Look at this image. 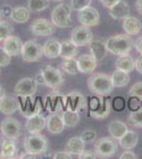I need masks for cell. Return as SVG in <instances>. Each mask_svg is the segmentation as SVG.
Wrapping results in <instances>:
<instances>
[{
    "mask_svg": "<svg viewBox=\"0 0 142 159\" xmlns=\"http://www.w3.org/2000/svg\"><path fill=\"white\" fill-rule=\"evenodd\" d=\"M88 89L95 96L107 97L113 90V84L112 76L106 73H94L87 81Z\"/></svg>",
    "mask_w": 142,
    "mask_h": 159,
    "instance_id": "1",
    "label": "cell"
},
{
    "mask_svg": "<svg viewBox=\"0 0 142 159\" xmlns=\"http://www.w3.org/2000/svg\"><path fill=\"white\" fill-rule=\"evenodd\" d=\"M107 51L113 55L128 54L134 47V42L131 35L128 34H117L110 36L105 42Z\"/></svg>",
    "mask_w": 142,
    "mask_h": 159,
    "instance_id": "2",
    "label": "cell"
},
{
    "mask_svg": "<svg viewBox=\"0 0 142 159\" xmlns=\"http://www.w3.org/2000/svg\"><path fill=\"white\" fill-rule=\"evenodd\" d=\"M110 100L104 96H94L89 100V116L94 119H105L110 114Z\"/></svg>",
    "mask_w": 142,
    "mask_h": 159,
    "instance_id": "3",
    "label": "cell"
},
{
    "mask_svg": "<svg viewBox=\"0 0 142 159\" xmlns=\"http://www.w3.org/2000/svg\"><path fill=\"white\" fill-rule=\"evenodd\" d=\"M72 7L67 3H61L56 6L51 13V22L56 28L65 29L72 25Z\"/></svg>",
    "mask_w": 142,
    "mask_h": 159,
    "instance_id": "4",
    "label": "cell"
},
{
    "mask_svg": "<svg viewBox=\"0 0 142 159\" xmlns=\"http://www.w3.org/2000/svg\"><path fill=\"white\" fill-rule=\"evenodd\" d=\"M24 148L25 152L33 155H43L48 148V140L46 136L38 134H31L24 140Z\"/></svg>",
    "mask_w": 142,
    "mask_h": 159,
    "instance_id": "5",
    "label": "cell"
},
{
    "mask_svg": "<svg viewBox=\"0 0 142 159\" xmlns=\"http://www.w3.org/2000/svg\"><path fill=\"white\" fill-rule=\"evenodd\" d=\"M21 58L24 61L27 63H36L40 61V58L44 56L43 45L37 43L35 39L27 40L22 43L21 52H20Z\"/></svg>",
    "mask_w": 142,
    "mask_h": 159,
    "instance_id": "6",
    "label": "cell"
},
{
    "mask_svg": "<svg viewBox=\"0 0 142 159\" xmlns=\"http://www.w3.org/2000/svg\"><path fill=\"white\" fill-rule=\"evenodd\" d=\"M44 79V85L51 89H58L64 84V75L59 69L53 67V66H46L40 71Z\"/></svg>",
    "mask_w": 142,
    "mask_h": 159,
    "instance_id": "7",
    "label": "cell"
},
{
    "mask_svg": "<svg viewBox=\"0 0 142 159\" xmlns=\"http://www.w3.org/2000/svg\"><path fill=\"white\" fill-rule=\"evenodd\" d=\"M94 153L100 158H110L118 151L117 143L112 137H102L94 141Z\"/></svg>",
    "mask_w": 142,
    "mask_h": 159,
    "instance_id": "8",
    "label": "cell"
},
{
    "mask_svg": "<svg viewBox=\"0 0 142 159\" xmlns=\"http://www.w3.org/2000/svg\"><path fill=\"white\" fill-rule=\"evenodd\" d=\"M87 107V101L84 94L80 91H71L68 94H64L63 108L64 110L80 112Z\"/></svg>",
    "mask_w": 142,
    "mask_h": 159,
    "instance_id": "9",
    "label": "cell"
},
{
    "mask_svg": "<svg viewBox=\"0 0 142 159\" xmlns=\"http://www.w3.org/2000/svg\"><path fill=\"white\" fill-rule=\"evenodd\" d=\"M19 101V110L21 116L25 118H31L32 116L39 114L42 110V103L38 99H34V96L31 97H18Z\"/></svg>",
    "mask_w": 142,
    "mask_h": 159,
    "instance_id": "10",
    "label": "cell"
},
{
    "mask_svg": "<svg viewBox=\"0 0 142 159\" xmlns=\"http://www.w3.org/2000/svg\"><path fill=\"white\" fill-rule=\"evenodd\" d=\"M0 130L4 138L17 140L21 136V124L15 118L7 117L4 120H2Z\"/></svg>",
    "mask_w": 142,
    "mask_h": 159,
    "instance_id": "11",
    "label": "cell"
},
{
    "mask_svg": "<svg viewBox=\"0 0 142 159\" xmlns=\"http://www.w3.org/2000/svg\"><path fill=\"white\" fill-rule=\"evenodd\" d=\"M70 40L77 47H85L94 40V34L88 27L81 25L71 31Z\"/></svg>",
    "mask_w": 142,
    "mask_h": 159,
    "instance_id": "12",
    "label": "cell"
},
{
    "mask_svg": "<svg viewBox=\"0 0 142 159\" xmlns=\"http://www.w3.org/2000/svg\"><path fill=\"white\" fill-rule=\"evenodd\" d=\"M38 84L36 83L35 79L32 78H24L17 82L14 87V93L17 97H31L34 96L37 91Z\"/></svg>",
    "mask_w": 142,
    "mask_h": 159,
    "instance_id": "13",
    "label": "cell"
},
{
    "mask_svg": "<svg viewBox=\"0 0 142 159\" xmlns=\"http://www.w3.org/2000/svg\"><path fill=\"white\" fill-rule=\"evenodd\" d=\"M77 19H79V22L82 25L88 28L95 27V25L100 24V13L95 7L89 6L79 11Z\"/></svg>",
    "mask_w": 142,
    "mask_h": 159,
    "instance_id": "14",
    "label": "cell"
},
{
    "mask_svg": "<svg viewBox=\"0 0 142 159\" xmlns=\"http://www.w3.org/2000/svg\"><path fill=\"white\" fill-rule=\"evenodd\" d=\"M30 30L35 36H51L55 32V25L45 18H36L31 24Z\"/></svg>",
    "mask_w": 142,
    "mask_h": 159,
    "instance_id": "15",
    "label": "cell"
},
{
    "mask_svg": "<svg viewBox=\"0 0 142 159\" xmlns=\"http://www.w3.org/2000/svg\"><path fill=\"white\" fill-rule=\"evenodd\" d=\"M46 125H47V118L40 115L39 112L35 116L28 118L25 122V129L30 134H38L46 129Z\"/></svg>",
    "mask_w": 142,
    "mask_h": 159,
    "instance_id": "16",
    "label": "cell"
},
{
    "mask_svg": "<svg viewBox=\"0 0 142 159\" xmlns=\"http://www.w3.org/2000/svg\"><path fill=\"white\" fill-rule=\"evenodd\" d=\"M46 127H47V130L50 134H61L66 127L65 124H64L62 115L57 114V112H51L47 117V125H46Z\"/></svg>",
    "mask_w": 142,
    "mask_h": 159,
    "instance_id": "17",
    "label": "cell"
},
{
    "mask_svg": "<svg viewBox=\"0 0 142 159\" xmlns=\"http://www.w3.org/2000/svg\"><path fill=\"white\" fill-rule=\"evenodd\" d=\"M63 100L64 94L59 92L56 89H53L51 93L48 94L47 99H46V107L49 112H57L58 109L63 108Z\"/></svg>",
    "mask_w": 142,
    "mask_h": 159,
    "instance_id": "18",
    "label": "cell"
},
{
    "mask_svg": "<svg viewBox=\"0 0 142 159\" xmlns=\"http://www.w3.org/2000/svg\"><path fill=\"white\" fill-rule=\"evenodd\" d=\"M77 67L82 73H92L98 66V61L91 54H83L77 58Z\"/></svg>",
    "mask_w": 142,
    "mask_h": 159,
    "instance_id": "19",
    "label": "cell"
},
{
    "mask_svg": "<svg viewBox=\"0 0 142 159\" xmlns=\"http://www.w3.org/2000/svg\"><path fill=\"white\" fill-rule=\"evenodd\" d=\"M2 48L11 56H17L21 52L22 42L18 36H15V35L12 34L3 40Z\"/></svg>",
    "mask_w": 142,
    "mask_h": 159,
    "instance_id": "20",
    "label": "cell"
},
{
    "mask_svg": "<svg viewBox=\"0 0 142 159\" xmlns=\"http://www.w3.org/2000/svg\"><path fill=\"white\" fill-rule=\"evenodd\" d=\"M44 55L46 57L54 60L61 55V42L56 38H49L43 45Z\"/></svg>",
    "mask_w": 142,
    "mask_h": 159,
    "instance_id": "21",
    "label": "cell"
},
{
    "mask_svg": "<svg viewBox=\"0 0 142 159\" xmlns=\"http://www.w3.org/2000/svg\"><path fill=\"white\" fill-rule=\"evenodd\" d=\"M19 109V104L15 98L11 96H6L0 100V112L6 116H11Z\"/></svg>",
    "mask_w": 142,
    "mask_h": 159,
    "instance_id": "22",
    "label": "cell"
},
{
    "mask_svg": "<svg viewBox=\"0 0 142 159\" xmlns=\"http://www.w3.org/2000/svg\"><path fill=\"white\" fill-rule=\"evenodd\" d=\"M89 51L91 54L98 61H101L106 57L108 51L106 48V43L103 40H92L89 43Z\"/></svg>",
    "mask_w": 142,
    "mask_h": 159,
    "instance_id": "23",
    "label": "cell"
},
{
    "mask_svg": "<svg viewBox=\"0 0 142 159\" xmlns=\"http://www.w3.org/2000/svg\"><path fill=\"white\" fill-rule=\"evenodd\" d=\"M131 13V7L123 0H120L116 6L109 9V15L110 17L116 20L124 19L127 16H130Z\"/></svg>",
    "mask_w": 142,
    "mask_h": 159,
    "instance_id": "24",
    "label": "cell"
},
{
    "mask_svg": "<svg viewBox=\"0 0 142 159\" xmlns=\"http://www.w3.org/2000/svg\"><path fill=\"white\" fill-rule=\"evenodd\" d=\"M122 27L126 34L131 35V36L138 35L142 29V25L140 20L134 16H127L126 18L123 19Z\"/></svg>",
    "mask_w": 142,
    "mask_h": 159,
    "instance_id": "25",
    "label": "cell"
},
{
    "mask_svg": "<svg viewBox=\"0 0 142 159\" xmlns=\"http://www.w3.org/2000/svg\"><path fill=\"white\" fill-rule=\"evenodd\" d=\"M107 129H108V133H109L110 137L113 138L115 140H119L126 132H127L128 127L124 122L120 121V120H113V121L108 123Z\"/></svg>",
    "mask_w": 142,
    "mask_h": 159,
    "instance_id": "26",
    "label": "cell"
},
{
    "mask_svg": "<svg viewBox=\"0 0 142 159\" xmlns=\"http://www.w3.org/2000/svg\"><path fill=\"white\" fill-rule=\"evenodd\" d=\"M85 141L82 139L81 136H74L69 138L66 142V151L71 153L72 155L79 156L83 151H85Z\"/></svg>",
    "mask_w": 142,
    "mask_h": 159,
    "instance_id": "27",
    "label": "cell"
},
{
    "mask_svg": "<svg viewBox=\"0 0 142 159\" xmlns=\"http://www.w3.org/2000/svg\"><path fill=\"white\" fill-rule=\"evenodd\" d=\"M115 66L116 69H118V70L130 73L135 69V61L130 54L119 55L117 61H116Z\"/></svg>",
    "mask_w": 142,
    "mask_h": 159,
    "instance_id": "28",
    "label": "cell"
},
{
    "mask_svg": "<svg viewBox=\"0 0 142 159\" xmlns=\"http://www.w3.org/2000/svg\"><path fill=\"white\" fill-rule=\"evenodd\" d=\"M1 148H2V157L4 159H12L17 157V144L15 140L3 138L1 140Z\"/></svg>",
    "mask_w": 142,
    "mask_h": 159,
    "instance_id": "29",
    "label": "cell"
},
{
    "mask_svg": "<svg viewBox=\"0 0 142 159\" xmlns=\"http://www.w3.org/2000/svg\"><path fill=\"white\" fill-rule=\"evenodd\" d=\"M138 138H139L138 134H137L135 130L128 129L118 141L121 148H123L124 150H131L138 143Z\"/></svg>",
    "mask_w": 142,
    "mask_h": 159,
    "instance_id": "30",
    "label": "cell"
},
{
    "mask_svg": "<svg viewBox=\"0 0 142 159\" xmlns=\"http://www.w3.org/2000/svg\"><path fill=\"white\" fill-rule=\"evenodd\" d=\"M30 15H31V11L28 7H13L10 18L14 22H16V24H25V22H27L30 19Z\"/></svg>",
    "mask_w": 142,
    "mask_h": 159,
    "instance_id": "31",
    "label": "cell"
},
{
    "mask_svg": "<svg viewBox=\"0 0 142 159\" xmlns=\"http://www.w3.org/2000/svg\"><path fill=\"white\" fill-rule=\"evenodd\" d=\"M79 53L77 46L71 40H64L61 43V55L63 58H74Z\"/></svg>",
    "mask_w": 142,
    "mask_h": 159,
    "instance_id": "32",
    "label": "cell"
},
{
    "mask_svg": "<svg viewBox=\"0 0 142 159\" xmlns=\"http://www.w3.org/2000/svg\"><path fill=\"white\" fill-rule=\"evenodd\" d=\"M110 76H112L113 87H117V88H123V87L127 86L131 80L130 74L127 72L118 70V69L116 71H113V73Z\"/></svg>",
    "mask_w": 142,
    "mask_h": 159,
    "instance_id": "33",
    "label": "cell"
},
{
    "mask_svg": "<svg viewBox=\"0 0 142 159\" xmlns=\"http://www.w3.org/2000/svg\"><path fill=\"white\" fill-rule=\"evenodd\" d=\"M64 124L66 127H74L79 124L81 117L77 111H71V110H64L62 114Z\"/></svg>",
    "mask_w": 142,
    "mask_h": 159,
    "instance_id": "34",
    "label": "cell"
},
{
    "mask_svg": "<svg viewBox=\"0 0 142 159\" xmlns=\"http://www.w3.org/2000/svg\"><path fill=\"white\" fill-rule=\"evenodd\" d=\"M50 7V0H28V9L32 13H39Z\"/></svg>",
    "mask_w": 142,
    "mask_h": 159,
    "instance_id": "35",
    "label": "cell"
},
{
    "mask_svg": "<svg viewBox=\"0 0 142 159\" xmlns=\"http://www.w3.org/2000/svg\"><path fill=\"white\" fill-rule=\"evenodd\" d=\"M62 70H64L66 73L74 75L79 73V67H77V61L74 58H63V61L61 64Z\"/></svg>",
    "mask_w": 142,
    "mask_h": 159,
    "instance_id": "36",
    "label": "cell"
},
{
    "mask_svg": "<svg viewBox=\"0 0 142 159\" xmlns=\"http://www.w3.org/2000/svg\"><path fill=\"white\" fill-rule=\"evenodd\" d=\"M128 123L133 127L142 129V108L134 110L128 116Z\"/></svg>",
    "mask_w": 142,
    "mask_h": 159,
    "instance_id": "37",
    "label": "cell"
},
{
    "mask_svg": "<svg viewBox=\"0 0 142 159\" xmlns=\"http://www.w3.org/2000/svg\"><path fill=\"white\" fill-rule=\"evenodd\" d=\"M13 32H14V28L9 21H7V20L0 21V40L1 42H3L10 35H12Z\"/></svg>",
    "mask_w": 142,
    "mask_h": 159,
    "instance_id": "38",
    "label": "cell"
},
{
    "mask_svg": "<svg viewBox=\"0 0 142 159\" xmlns=\"http://www.w3.org/2000/svg\"><path fill=\"white\" fill-rule=\"evenodd\" d=\"M128 96L131 98L138 99L139 101H142V82H137L131 87Z\"/></svg>",
    "mask_w": 142,
    "mask_h": 159,
    "instance_id": "39",
    "label": "cell"
},
{
    "mask_svg": "<svg viewBox=\"0 0 142 159\" xmlns=\"http://www.w3.org/2000/svg\"><path fill=\"white\" fill-rule=\"evenodd\" d=\"M81 138L85 141V143H91L97 140V132L92 129H87L82 132Z\"/></svg>",
    "mask_w": 142,
    "mask_h": 159,
    "instance_id": "40",
    "label": "cell"
},
{
    "mask_svg": "<svg viewBox=\"0 0 142 159\" xmlns=\"http://www.w3.org/2000/svg\"><path fill=\"white\" fill-rule=\"evenodd\" d=\"M92 0H71V7L73 11H81L91 4Z\"/></svg>",
    "mask_w": 142,
    "mask_h": 159,
    "instance_id": "41",
    "label": "cell"
},
{
    "mask_svg": "<svg viewBox=\"0 0 142 159\" xmlns=\"http://www.w3.org/2000/svg\"><path fill=\"white\" fill-rule=\"evenodd\" d=\"M11 63V55L7 53L3 48L0 47V67H7Z\"/></svg>",
    "mask_w": 142,
    "mask_h": 159,
    "instance_id": "42",
    "label": "cell"
},
{
    "mask_svg": "<svg viewBox=\"0 0 142 159\" xmlns=\"http://www.w3.org/2000/svg\"><path fill=\"white\" fill-rule=\"evenodd\" d=\"M79 158L80 159H95V158H98V156L94 152H91V151H83V152L79 155Z\"/></svg>",
    "mask_w": 142,
    "mask_h": 159,
    "instance_id": "43",
    "label": "cell"
},
{
    "mask_svg": "<svg viewBox=\"0 0 142 159\" xmlns=\"http://www.w3.org/2000/svg\"><path fill=\"white\" fill-rule=\"evenodd\" d=\"M72 154L69 153L68 151H61V152H57L54 154L53 158L55 159H70L72 157Z\"/></svg>",
    "mask_w": 142,
    "mask_h": 159,
    "instance_id": "44",
    "label": "cell"
},
{
    "mask_svg": "<svg viewBox=\"0 0 142 159\" xmlns=\"http://www.w3.org/2000/svg\"><path fill=\"white\" fill-rule=\"evenodd\" d=\"M120 159H136L137 155L134 152H131V150H125L124 152L120 155Z\"/></svg>",
    "mask_w": 142,
    "mask_h": 159,
    "instance_id": "45",
    "label": "cell"
},
{
    "mask_svg": "<svg viewBox=\"0 0 142 159\" xmlns=\"http://www.w3.org/2000/svg\"><path fill=\"white\" fill-rule=\"evenodd\" d=\"M100 1L103 4V7H105L106 9H110L113 6H116L120 0H100Z\"/></svg>",
    "mask_w": 142,
    "mask_h": 159,
    "instance_id": "46",
    "label": "cell"
},
{
    "mask_svg": "<svg viewBox=\"0 0 142 159\" xmlns=\"http://www.w3.org/2000/svg\"><path fill=\"white\" fill-rule=\"evenodd\" d=\"M113 105H115V108L117 109V110H121V109L124 108L125 102H124V100H123V99L117 98V99L115 100V102H113Z\"/></svg>",
    "mask_w": 142,
    "mask_h": 159,
    "instance_id": "47",
    "label": "cell"
},
{
    "mask_svg": "<svg viewBox=\"0 0 142 159\" xmlns=\"http://www.w3.org/2000/svg\"><path fill=\"white\" fill-rule=\"evenodd\" d=\"M134 47H135V49L138 51V53H140L142 55V36L138 37L135 42H134Z\"/></svg>",
    "mask_w": 142,
    "mask_h": 159,
    "instance_id": "48",
    "label": "cell"
},
{
    "mask_svg": "<svg viewBox=\"0 0 142 159\" xmlns=\"http://www.w3.org/2000/svg\"><path fill=\"white\" fill-rule=\"evenodd\" d=\"M135 69L140 74H142V55L141 54L135 60Z\"/></svg>",
    "mask_w": 142,
    "mask_h": 159,
    "instance_id": "49",
    "label": "cell"
},
{
    "mask_svg": "<svg viewBox=\"0 0 142 159\" xmlns=\"http://www.w3.org/2000/svg\"><path fill=\"white\" fill-rule=\"evenodd\" d=\"M12 10H13V7H11L10 6H3V7H2V9H0V11H1V14L2 15L10 17V16H11Z\"/></svg>",
    "mask_w": 142,
    "mask_h": 159,
    "instance_id": "50",
    "label": "cell"
},
{
    "mask_svg": "<svg viewBox=\"0 0 142 159\" xmlns=\"http://www.w3.org/2000/svg\"><path fill=\"white\" fill-rule=\"evenodd\" d=\"M36 157H37L36 155H33V154H30L28 152L22 153V154H20V156H18V158H28V159H32V158H36Z\"/></svg>",
    "mask_w": 142,
    "mask_h": 159,
    "instance_id": "51",
    "label": "cell"
},
{
    "mask_svg": "<svg viewBox=\"0 0 142 159\" xmlns=\"http://www.w3.org/2000/svg\"><path fill=\"white\" fill-rule=\"evenodd\" d=\"M135 7H136L137 12L140 15H142V0H137L135 3Z\"/></svg>",
    "mask_w": 142,
    "mask_h": 159,
    "instance_id": "52",
    "label": "cell"
},
{
    "mask_svg": "<svg viewBox=\"0 0 142 159\" xmlns=\"http://www.w3.org/2000/svg\"><path fill=\"white\" fill-rule=\"evenodd\" d=\"M7 94H6V90H4V88L2 87V85H0V100L2 98H4Z\"/></svg>",
    "mask_w": 142,
    "mask_h": 159,
    "instance_id": "53",
    "label": "cell"
},
{
    "mask_svg": "<svg viewBox=\"0 0 142 159\" xmlns=\"http://www.w3.org/2000/svg\"><path fill=\"white\" fill-rule=\"evenodd\" d=\"M3 158L2 157V148H1V140H0V159Z\"/></svg>",
    "mask_w": 142,
    "mask_h": 159,
    "instance_id": "54",
    "label": "cell"
},
{
    "mask_svg": "<svg viewBox=\"0 0 142 159\" xmlns=\"http://www.w3.org/2000/svg\"><path fill=\"white\" fill-rule=\"evenodd\" d=\"M1 18H2V14H1V11H0V21H1Z\"/></svg>",
    "mask_w": 142,
    "mask_h": 159,
    "instance_id": "55",
    "label": "cell"
},
{
    "mask_svg": "<svg viewBox=\"0 0 142 159\" xmlns=\"http://www.w3.org/2000/svg\"><path fill=\"white\" fill-rule=\"evenodd\" d=\"M52 1H56V2H59V1H64V0H52Z\"/></svg>",
    "mask_w": 142,
    "mask_h": 159,
    "instance_id": "56",
    "label": "cell"
},
{
    "mask_svg": "<svg viewBox=\"0 0 142 159\" xmlns=\"http://www.w3.org/2000/svg\"><path fill=\"white\" fill-rule=\"evenodd\" d=\"M0 43H1V40H0Z\"/></svg>",
    "mask_w": 142,
    "mask_h": 159,
    "instance_id": "57",
    "label": "cell"
}]
</instances>
